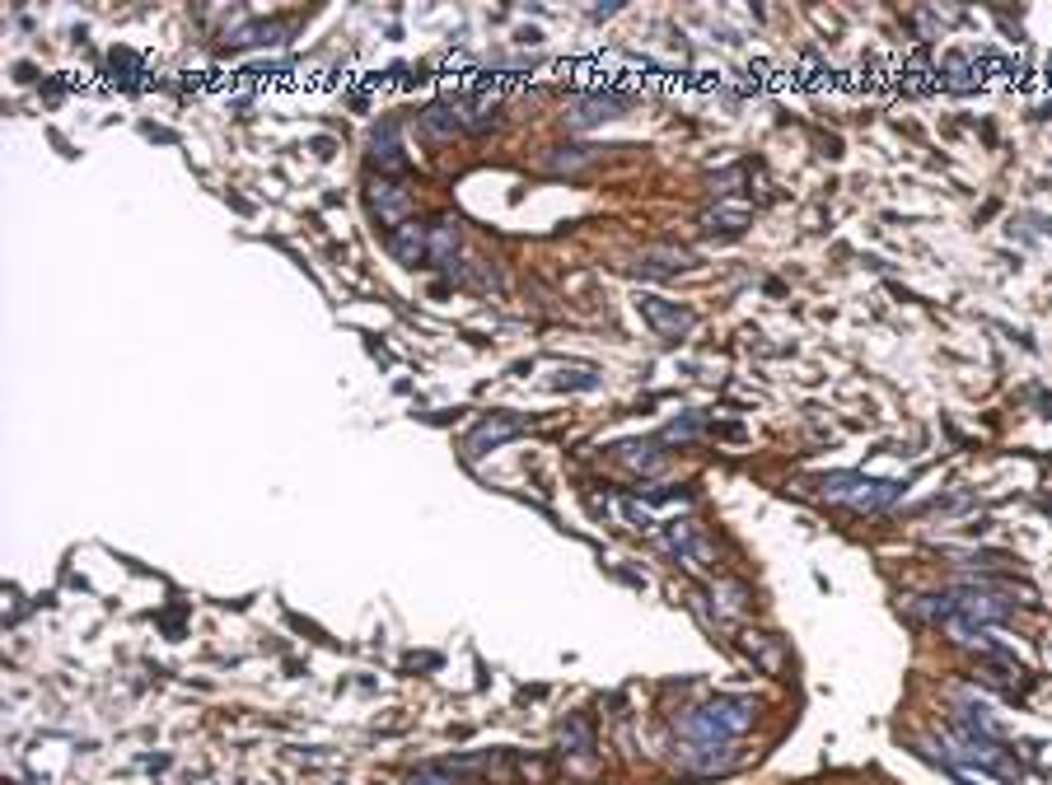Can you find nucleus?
Here are the masks:
<instances>
[{
  "label": "nucleus",
  "instance_id": "obj_1",
  "mask_svg": "<svg viewBox=\"0 0 1052 785\" xmlns=\"http://www.w3.org/2000/svg\"><path fill=\"white\" fill-rule=\"evenodd\" d=\"M753 706L749 697H716L707 701V706H697V711H688L683 720H678V734L683 739H697V743H730L735 734H744V729L753 725Z\"/></svg>",
  "mask_w": 1052,
  "mask_h": 785
},
{
  "label": "nucleus",
  "instance_id": "obj_2",
  "mask_svg": "<svg viewBox=\"0 0 1052 785\" xmlns=\"http://www.w3.org/2000/svg\"><path fill=\"white\" fill-rule=\"evenodd\" d=\"M814 486H819L823 500L851 505V510H880V505L898 500V491H903V482H870V477H861V472H828V477H819Z\"/></svg>",
  "mask_w": 1052,
  "mask_h": 785
},
{
  "label": "nucleus",
  "instance_id": "obj_3",
  "mask_svg": "<svg viewBox=\"0 0 1052 785\" xmlns=\"http://www.w3.org/2000/svg\"><path fill=\"white\" fill-rule=\"evenodd\" d=\"M636 314L646 318V323L660 332V337H669V342H674V337H683V332L697 323V318H692V309H683V304H674V300H660V295H641V300H636Z\"/></svg>",
  "mask_w": 1052,
  "mask_h": 785
},
{
  "label": "nucleus",
  "instance_id": "obj_4",
  "mask_svg": "<svg viewBox=\"0 0 1052 785\" xmlns=\"http://www.w3.org/2000/svg\"><path fill=\"white\" fill-rule=\"evenodd\" d=\"M389 253L398 257V262H407V267H417V262H431V225H417V220L398 225V229L389 234Z\"/></svg>",
  "mask_w": 1052,
  "mask_h": 785
},
{
  "label": "nucleus",
  "instance_id": "obj_5",
  "mask_svg": "<svg viewBox=\"0 0 1052 785\" xmlns=\"http://www.w3.org/2000/svg\"><path fill=\"white\" fill-rule=\"evenodd\" d=\"M370 211L379 215V225H407V211H412V197H407V187L389 183V178H379L375 187H370Z\"/></svg>",
  "mask_w": 1052,
  "mask_h": 785
},
{
  "label": "nucleus",
  "instance_id": "obj_6",
  "mask_svg": "<svg viewBox=\"0 0 1052 785\" xmlns=\"http://www.w3.org/2000/svg\"><path fill=\"white\" fill-rule=\"evenodd\" d=\"M519 430H524V421H519V416H487V421H482V426H477L473 435L463 440V454H468V458H482L487 449H496V444L510 440V435H519Z\"/></svg>",
  "mask_w": 1052,
  "mask_h": 785
},
{
  "label": "nucleus",
  "instance_id": "obj_7",
  "mask_svg": "<svg viewBox=\"0 0 1052 785\" xmlns=\"http://www.w3.org/2000/svg\"><path fill=\"white\" fill-rule=\"evenodd\" d=\"M954 613L968 617V622H996V617H1010L1015 613V603L1001 599V594H978V589H968V594H954Z\"/></svg>",
  "mask_w": 1052,
  "mask_h": 785
},
{
  "label": "nucleus",
  "instance_id": "obj_8",
  "mask_svg": "<svg viewBox=\"0 0 1052 785\" xmlns=\"http://www.w3.org/2000/svg\"><path fill=\"white\" fill-rule=\"evenodd\" d=\"M678 762L688 771H702V776H711V771H725L730 762H735V753L725 748V743H697L688 739L683 748H678Z\"/></svg>",
  "mask_w": 1052,
  "mask_h": 785
},
{
  "label": "nucleus",
  "instance_id": "obj_9",
  "mask_svg": "<svg viewBox=\"0 0 1052 785\" xmlns=\"http://www.w3.org/2000/svg\"><path fill=\"white\" fill-rule=\"evenodd\" d=\"M622 103H627V99H618V94H590V99H576V103H571L566 122H571V127H594V122H608V117H618Z\"/></svg>",
  "mask_w": 1052,
  "mask_h": 785
},
{
  "label": "nucleus",
  "instance_id": "obj_10",
  "mask_svg": "<svg viewBox=\"0 0 1052 785\" xmlns=\"http://www.w3.org/2000/svg\"><path fill=\"white\" fill-rule=\"evenodd\" d=\"M370 159L379 169H403V150H398V122H379L370 131Z\"/></svg>",
  "mask_w": 1052,
  "mask_h": 785
},
{
  "label": "nucleus",
  "instance_id": "obj_11",
  "mask_svg": "<svg viewBox=\"0 0 1052 785\" xmlns=\"http://www.w3.org/2000/svg\"><path fill=\"white\" fill-rule=\"evenodd\" d=\"M454 131H463L459 108H426V113H421V136H426V141H449Z\"/></svg>",
  "mask_w": 1052,
  "mask_h": 785
},
{
  "label": "nucleus",
  "instance_id": "obj_12",
  "mask_svg": "<svg viewBox=\"0 0 1052 785\" xmlns=\"http://www.w3.org/2000/svg\"><path fill=\"white\" fill-rule=\"evenodd\" d=\"M557 743H562V753H576V757H585V762H590L594 734H590V725H585L580 715H571V720H566L562 734H557Z\"/></svg>",
  "mask_w": 1052,
  "mask_h": 785
},
{
  "label": "nucleus",
  "instance_id": "obj_13",
  "mask_svg": "<svg viewBox=\"0 0 1052 785\" xmlns=\"http://www.w3.org/2000/svg\"><path fill=\"white\" fill-rule=\"evenodd\" d=\"M454 248H459V225L454 220H435L431 225V262H454Z\"/></svg>",
  "mask_w": 1052,
  "mask_h": 785
},
{
  "label": "nucleus",
  "instance_id": "obj_14",
  "mask_svg": "<svg viewBox=\"0 0 1052 785\" xmlns=\"http://www.w3.org/2000/svg\"><path fill=\"white\" fill-rule=\"evenodd\" d=\"M459 117H463V131H487V127H496V99H468V103H459Z\"/></svg>",
  "mask_w": 1052,
  "mask_h": 785
},
{
  "label": "nucleus",
  "instance_id": "obj_15",
  "mask_svg": "<svg viewBox=\"0 0 1052 785\" xmlns=\"http://www.w3.org/2000/svg\"><path fill=\"white\" fill-rule=\"evenodd\" d=\"M678 267H688V253L683 248H660V253H646V262H641V272H678Z\"/></svg>",
  "mask_w": 1052,
  "mask_h": 785
},
{
  "label": "nucleus",
  "instance_id": "obj_16",
  "mask_svg": "<svg viewBox=\"0 0 1052 785\" xmlns=\"http://www.w3.org/2000/svg\"><path fill=\"white\" fill-rule=\"evenodd\" d=\"M744 225H749V211H744V206H716V211L707 215V229H725V234H739Z\"/></svg>",
  "mask_w": 1052,
  "mask_h": 785
},
{
  "label": "nucleus",
  "instance_id": "obj_17",
  "mask_svg": "<svg viewBox=\"0 0 1052 785\" xmlns=\"http://www.w3.org/2000/svg\"><path fill=\"white\" fill-rule=\"evenodd\" d=\"M655 444H622V463H632L641 472H660L664 468V454H650Z\"/></svg>",
  "mask_w": 1052,
  "mask_h": 785
},
{
  "label": "nucleus",
  "instance_id": "obj_18",
  "mask_svg": "<svg viewBox=\"0 0 1052 785\" xmlns=\"http://www.w3.org/2000/svg\"><path fill=\"white\" fill-rule=\"evenodd\" d=\"M407 785H459V776L449 767H440V762H431V767L407 771Z\"/></svg>",
  "mask_w": 1052,
  "mask_h": 785
},
{
  "label": "nucleus",
  "instance_id": "obj_19",
  "mask_svg": "<svg viewBox=\"0 0 1052 785\" xmlns=\"http://www.w3.org/2000/svg\"><path fill=\"white\" fill-rule=\"evenodd\" d=\"M702 430V416H683V421H674V426L664 430V440H692Z\"/></svg>",
  "mask_w": 1052,
  "mask_h": 785
}]
</instances>
